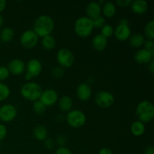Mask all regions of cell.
I'll use <instances>...</instances> for the list:
<instances>
[{
	"label": "cell",
	"instance_id": "52a82bcc",
	"mask_svg": "<svg viewBox=\"0 0 154 154\" xmlns=\"http://www.w3.org/2000/svg\"><path fill=\"white\" fill-rule=\"evenodd\" d=\"M38 41V36L33 30H26L20 37V44L23 48L31 49L34 48Z\"/></svg>",
	"mask_w": 154,
	"mask_h": 154
},
{
	"label": "cell",
	"instance_id": "836d02e7",
	"mask_svg": "<svg viewBox=\"0 0 154 154\" xmlns=\"http://www.w3.org/2000/svg\"><path fill=\"white\" fill-rule=\"evenodd\" d=\"M55 154H72L69 148L65 147H60L56 151Z\"/></svg>",
	"mask_w": 154,
	"mask_h": 154
},
{
	"label": "cell",
	"instance_id": "d6a6232c",
	"mask_svg": "<svg viewBox=\"0 0 154 154\" xmlns=\"http://www.w3.org/2000/svg\"><path fill=\"white\" fill-rule=\"evenodd\" d=\"M144 47H145V50L150 51L151 54L154 55V43L153 40H147L144 41Z\"/></svg>",
	"mask_w": 154,
	"mask_h": 154
},
{
	"label": "cell",
	"instance_id": "ba28073f",
	"mask_svg": "<svg viewBox=\"0 0 154 154\" xmlns=\"http://www.w3.org/2000/svg\"><path fill=\"white\" fill-rule=\"evenodd\" d=\"M26 80H31L33 77H37L40 75L42 69L41 62L37 59H32L28 62L26 65Z\"/></svg>",
	"mask_w": 154,
	"mask_h": 154
},
{
	"label": "cell",
	"instance_id": "8fae6325",
	"mask_svg": "<svg viewBox=\"0 0 154 154\" xmlns=\"http://www.w3.org/2000/svg\"><path fill=\"white\" fill-rule=\"evenodd\" d=\"M58 94L54 90L48 89L42 92L40 96V101L45 106H51L57 102Z\"/></svg>",
	"mask_w": 154,
	"mask_h": 154
},
{
	"label": "cell",
	"instance_id": "ab89813d",
	"mask_svg": "<svg viewBox=\"0 0 154 154\" xmlns=\"http://www.w3.org/2000/svg\"><path fill=\"white\" fill-rule=\"evenodd\" d=\"M6 6V2L5 0H0V12L2 11Z\"/></svg>",
	"mask_w": 154,
	"mask_h": 154
},
{
	"label": "cell",
	"instance_id": "7402d4cb",
	"mask_svg": "<svg viewBox=\"0 0 154 154\" xmlns=\"http://www.w3.org/2000/svg\"><path fill=\"white\" fill-rule=\"evenodd\" d=\"M59 107L62 111H70L72 107V100L70 97L64 96L61 97L59 102Z\"/></svg>",
	"mask_w": 154,
	"mask_h": 154
},
{
	"label": "cell",
	"instance_id": "ac0fdd59",
	"mask_svg": "<svg viewBox=\"0 0 154 154\" xmlns=\"http://www.w3.org/2000/svg\"><path fill=\"white\" fill-rule=\"evenodd\" d=\"M93 47L96 51H102L105 49L108 44V39L101 34L96 35L93 39Z\"/></svg>",
	"mask_w": 154,
	"mask_h": 154
},
{
	"label": "cell",
	"instance_id": "ffe728a7",
	"mask_svg": "<svg viewBox=\"0 0 154 154\" xmlns=\"http://www.w3.org/2000/svg\"><path fill=\"white\" fill-rule=\"evenodd\" d=\"M35 138L38 141H44L47 138L48 136V130L46 128L43 126H37L35 127L33 130Z\"/></svg>",
	"mask_w": 154,
	"mask_h": 154
},
{
	"label": "cell",
	"instance_id": "f1b7e54d",
	"mask_svg": "<svg viewBox=\"0 0 154 154\" xmlns=\"http://www.w3.org/2000/svg\"><path fill=\"white\" fill-rule=\"evenodd\" d=\"M32 107L35 112L38 114H42L45 112V110H46V106L40 100L35 101Z\"/></svg>",
	"mask_w": 154,
	"mask_h": 154
},
{
	"label": "cell",
	"instance_id": "4fadbf2b",
	"mask_svg": "<svg viewBox=\"0 0 154 154\" xmlns=\"http://www.w3.org/2000/svg\"><path fill=\"white\" fill-rule=\"evenodd\" d=\"M114 32L116 38L119 41H126L130 37L131 30L128 25L119 24Z\"/></svg>",
	"mask_w": 154,
	"mask_h": 154
},
{
	"label": "cell",
	"instance_id": "f35d334b",
	"mask_svg": "<svg viewBox=\"0 0 154 154\" xmlns=\"http://www.w3.org/2000/svg\"><path fill=\"white\" fill-rule=\"evenodd\" d=\"M99 154H113L111 150L108 148H102L99 151Z\"/></svg>",
	"mask_w": 154,
	"mask_h": 154
},
{
	"label": "cell",
	"instance_id": "7bdbcfd3",
	"mask_svg": "<svg viewBox=\"0 0 154 154\" xmlns=\"http://www.w3.org/2000/svg\"><path fill=\"white\" fill-rule=\"evenodd\" d=\"M120 24H123V25H128V20L125 18H123V19L120 20Z\"/></svg>",
	"mask_w": 154,
	"mask_h": 154
},
{
	"label": "cell",
	"instance_id": "9a60e30c",
	"mask_svg": "<svg viewBox=\"0 0 154 154\" xmlns=\"http://www.w3.org/2000/svg\"><path fill=\"white\" fill-rule=\"evenodd\" d=\"M101 5L96 2H92L89 3L86 8V13L87 14V17L91 20H94L95 18L101 16Z\"/></svg>",
	"mask_w": 154,
	"mask_h": 154
},
{
	"label": "cell",
	"instance_id": "44dd1931",
	"mask_svg": "<svg viewBox=\"0 0 154 154\" xmlns=\"http://www.w3.org/2000/svg\"><path fill=\"white\" fill-rule=\"evenodd\" d=\"M145 126L140 121H135L131 126V132L135 136H141L144 133Z\"/></svg>",
	"mask_w": 154,
	"mask_h": 154
},
{
	"label": "cell",
	"instance_id": "9c48e42d",
	"mask_svg": "<svg viewBox=\"0 0 154 154\" xmlns=\"http://www.w3.org/2000/svg\"><path fill=\"white\" fill-rule=\"evenodd\" d=\"M95 100L98 106L102 108H109L114 104V97L109 92L100 91L96 94Z\"/></svg>",
	"mask_w": 154,
	"mask_h": 154
},
{
	"label": "cell",
	"instance_id": "5b68a950",
	"mask_svg": "<svg viewBox=\"0 0 154 154\" xmlns=\"http://www.w3.org/2000/svg\"><path fill=\"white\" fill-rule=\"evenodd\" d=\"M66 120L68 124L73 128H80L84 125L86 122L85 114L78 110H72L67 114Z\"/></svg>",
	"mask_w": 154,
	"mask_h": 154
},
{
	"label": "cell",
	"instance_id": "e575fe53",
	"mask_svg": "<svg viewBox=\"0 0 154 154\" xmlns=\"http://www.w3.org/2000/svg\"><path fill=\"white\" fill-rule=\"evenodd\" d=\"M6 135H7V129L4 125L0 124V141L4 139Z\"/></svg>",
	"mask_w": 154,
	"mask_h": 154
},
{
	"label": "cell",
	"instance_id": "2e32d148",
	"mask_svg": "<svg viewBox=\"0 0 154 154\" xmlns=\"http://www.w3.org/2000/svg\"><path fill=\"white\" fill-rule=\"evenodd\" d=\"M92 90L90 86L85 83L79 84L77 88V96L81 101H87L91 97Z\"/></svg>",
	"mask_w": 154,
	"mask_h": 154
},
{
	"label": "cell",
	"instance_id": "cb8c5ba5",
	"mask_svg": "<svg viewBox=\"0 0 154 154\" xmlns=\"http://www.w3.org/2000/svg\"><path fill=\"white\" fill-rule=\"evenodd\" d=\"M14 35V30L11 28L6 27V28L3 29L1 31V33H0V39L4 42H8L12 40Z\"/></svg>",
	"mask_w": 154,
	"mask_h": 154
},
{
	"label": "cell",
	"instance_id": "30bf717a",
	"mask_svg": "<svg viewBox=\"0 0 154 154\" xmlns=\"http://www.w3.org/2000/svg\"><path fill=\"white\" fill-rule=\"evenodd\" d=\"M17 109L12 105H5L0 108V120L4 122H10L15 118Z\"/></svg>",
	"mask_w": 154,
	"mask_h": 154
},
{
	"label": "cell",
	"instance_id": "7a4b0ae2",
	"mask_svg": "<svg viewBox=\"0 0 154 154\" xmlns=\"http://www.w3.org/2000/svg\"><path fill=\"white\" fill-rule=\"evenodd\" d=\"M136 116L141 123H148L154 117L153 105L149 101L140 102L136 108Z\"/></svg>",
	"mask_w": 154,
	"mask_h": 154
},
{
	"label": "cell",
	"instance_id": "6da1fadb",
	"mask_svg": "<svg viewBox=\"0 0 154 154\" xmlns=\"http://www.w3.org/2000/svg\"><path fill=\"white\" fill-rule=\"evenodd\" d=\"M54 28V22L52 17L48 15H42L35 20L33 31L40 37L50 35Z\"/></svg>",
	"mask_w": 154,
	"mask_h": 154
},
{
	"label": "cell",
	"instance_id": "d590c367",
	"mask_svg": "<svg viewBox=\"0 0 154 154\" xmlns=\"http://www.w3.org/2000/svg\"><path fill=\"white\" fill-rule=\"evenodd\" d=\"M131 0H117V4L120 7H127L129 4H131Z\"/></svg>",
	"mask_w": 154,
	"mask_h": 154
},
{
	"label": "cell",
	"instance_id": "277c9868",
	"mask_svg": "<svg viewBox=\"0 0 154 154\" xmlns=\"http://www.w3.org/2000/svg\"><path fill=\"white\" fill-rule=\"evenodd\" d=\"M20 93L26 99L29 101H37L40 99L42 90L39 84L35 82L26 83L21 87Z\"/></svg>",
	"mask_w": 154,
	"mask_h": 154
},
{
	"label": "cell",
	"instance_id": "f546056e",
	"mask_svg": "<svg viewBox=\"0 0 154 154\" xmlns=\"http://www.w3.org/2000/svg\"><path fill=\"white\" fill-rule=\"evenodd\" d=\"M65 75V72L62 67H56L51 72V75L54 78H60Z\"/></svg>",
	"mask_w": 154,
	"mask_h": 154
},
{
	"label": "cell",
	"instance_id": "b9f144b4",
	"mask_svg": "<svg viewBox=\"0 0 154 154\" xmlns=\"http://www.w3.org/2000/svg\"><path fill=\"white\" fill-rule=\"evenodd\" d=\"M145 154H154V148L153 147H148L145 150Z\"/></svg>",
	"mask_w": 154,
	"mask_h": 154
},
{
	"label": "cell",
	"instance_id": "4dcf8cb0",
	"mask_svg": "<svg viewBox=\"0 0 154 154\" xmlns=\"http://www.w3.org/2000/svg\"><path fill=\"white\" fill-rule=\"evenodd\" d=\"M93 27H96V28H102L105 24V18L102 16L98 17L93 20Z\"/></svg>",
	"mask_w": 154,
	"mask_h": 154
},
{
	"label": "cell",
	"instance_id": "8d00e7d4",
	"mask_svg": "<svg viewBox=\"0 0 154 154\" xmlns=\"http://www.w3.org/2000/svg\"><path fill=\"white\" fill-rule=\"evenodd\" d=\"M54 146V143L52 139H47L45 141V147L48 149H52Z\"/></svg>",
	"mask_w": 154,
	"mask_h": 154
},
{
	"label": "cell",
	"instance_id": "603a6c76",
	"mask_svg": "<svg viewBox=\"0 0 154 154\" xmlns=\"http://www.w3.org/2000/svg\"><path fill=\"white\" fill-rule=\"evenodd\" d=\"M103 14L107 17H112L116 13V7L114 3L111 2H105L103 5Z\"/></svg>",
	"mask_w": 154,
	"mask_h": 154
},
{
	"label": "cell",
	"instance_id": "484cf974",
	"mask_svg": "<svg viewBox=\"0 0 154 154\" xmlns=\"http://www.w3.org/2000/svg\"><path fill=\"white\" fill-rule=\"evenodd\" d=\"M144 34L149 40L154 38V21L151 20L146 25L144 28Z\"/></svg>",
	"mask_w": 154,
	"mask_h": 154
},
{
	"label": "cell",
	"instance_id": "83f0119b",
	"mask_svg": "<svg viewBox=\"0 0 154 154\" xmlns=\"http://www.w3.org/2000/svg\"><path fill=\"white\" fill-rule=\"evenodd\" d=\"M10 95V90L5 84L0 82V102L5 100Z\"/></svg>",
	"mask_w": 154,
	"mask_h": 154
},
{
	"label": "cell",
	"instance_id": "d4e9b609",
	"mask_svg": "<svg viewBox=\"0 0 154 154\" xmlns=\"http://www.w3.org/2000/svg\"><path fill=\"white\" fill-rule=\"evenodd\" d=\"M42 44L43 48L45 50H52L55 48L56 46V41L54 37L51 35H47L43 38L42 41Z\"/></svg>",
	"mask_w": 154,
	"mask_h": 154
},
{
	"label": "cell",
	"instance_id": "8992f818",
	"mask_svg": "<svg viewBox=\"0 0 154 154\" xmlns=\"http://www.w3.org/2000/svg\"><path fill=\"white\" fill-rule=\"evenodd\" d=\"M57 60L62 68H69L73 65L75 57L70 50L63 48L57 53Z\"/></svg>",
	"mask_w": 154,
	"mask_h": 154
},
{
	"label": "cell",
	"instance_id": "4316f807",
	"mask_svg": "<svg viewBox=\"0 0 154 154\" xmlns=\"http://www.w3.org/2000/svg\"><path fill=\"white\" fill-rule=\"evenodd\" d=\"M114 28L112 26L109 25V24H105L101 28V35L105 37L106 38L111 37L114 33Z\"/></svg>",
	"mask_w": 154,
	"mask_h": 154
},
{
	"label": "cell",
	"instance_id": "3957f363",
	"mask_svg": "<svg viewBox=\"0 0 154 154\" xmlns=\"http://www.w3.org/2000/svg\"><path fill=\"white\" fill-rule=\"evenodd\" d=\"M93 29V20L87 17L78 18L75 23V31L81 38H87L92 33Z\"/></svg>",
	"mask_w": 154,
	"mask_h": 154
},
{
	"label": "cell",
	"instance_id": "7c38bea8",
	"mask_svg": "<svg viewBox=\"0 0 154 154\" xmlns=\"http://www.w3.org/2000/svg\"><path fill=\"white\" fill-rule=\"evenodd\" d=\"M25 64L20 59H14L9 63L8 69L9 72L14 75H21L25 70Z\"/></svg>",
	"mask_w": 154,
	"mask_h": 154
},
{
	"label": "cell",
	"instance_id": "5bb4252c",
	"mask_svg": "<svg viewBox=\"0 0 154 154\" xmlns=\"http://www.w3.org/2000/svg\"><path fill=\"white\" fill-rule=\"evenodd\" d=\"M153 54L145 49L139 50L134 55L135 60L140 64L149 63L151 60H153Z\"/></svg>",
	"mask_w": 154,
	"mask_h": 154
},
{
	"label": "cell",
	"instance_id": "e0dca14e",
	"mask_svg": "<svg viewBox=\"0 0 154 154\" xmlns=\"http://www.w3.org/2000/svg\"><path fill=\"white\" fill-rule=\"evenodd\" d=\"M131 8L135 14H143L147 11L148 5L144 0H135L131 2Z\"/></svg>",
	"mask_w": 154,
	"mask_h": 154
},
{
	"label": "cell",
	"instance_id": "1f68e13d",
	"mask_svg": "<svg viewBox=\"0 0 154 154\" xmlns=\"http://www.w3.org/2000/svg\"><path fill=\"white\" fill-rule=\"evenodd\" d=\"M9 72L8 68L5 66H0V81H5L9 76Z\"/></svg>",
	"mask_w": 154,
	"mask_h": 154
},
{
	"label": "cell",
	"instance_id": "d6986e66",
	"mask_svg": "<svg viewBox=\"0 0 154 154\" xmlns=\"http://www.w3.org/2000/svg\"><path fill=\"white\" fill-rule=\"evenodd\" d=\"M144 43V36L139 33H136L129 37V45L132 48H138L142 46Z\"/></svg>",
	"mask_w": 154,
	"mask_h": 154
},
{
	"label": "cell",
	"instance_id": "60d3db41",
	"mask_svg": "<svg viewBox=\"0 0 154 154\" xmlns=\"http://www.w3.org/2000/svg\"><path fill=\"white\" fill-rule=\"evenodd\" d=\"M150 65H149V70H150V72H151L152 74H153L154 72V61L153 60H151V61L150 62Z\"/></svg>",
	"mask_w": 154,
	"mask_h": 154
},
{
	"label": "cell",
	"instance_id": "ee69618b",
	"mask_svg": "<svg viewBox=\"0 0 154 154\" xmlns=\"http://www.w3.org/2000/svg\"><path fill=\"white\" fill-rule=\"evenodd\" d=\"M2 24H3V17L2 15H0V28L2 26Z\"/></svg>",
	"mask_w": 154,
	"mask_h": 154
},
{
	"label": "cell",
	"instance_id": "74e56055",
	"mask_svg": "<svg viewBox=\"0 0 154 154\" xmlns=\"http://www.w3.org/2000/svg\"><path fill=\"white\" fill-rule=\"evenodd\" d=\"M66 139L63 135H60V136L57 138V143H58L60 145H63V144L66 143Z\"/></svg>",
	"mask_w": 154,
	"mask_h": 154
}]
</instances>
